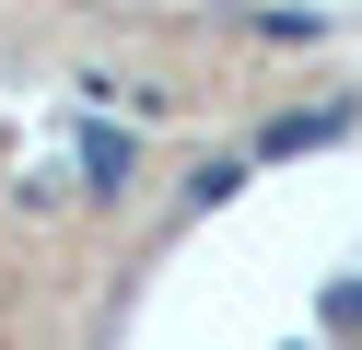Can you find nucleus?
<instances>
[{
    "instance_id": "1",
    "label": "nucleus",
    "mask_w": 362,
    "mask_h": 350,
    "mask_svg": "<svg viewBox=\"0 0 362 350\" xmlns=\"http://www.w3.org/2000/svg\"><path fill=\"white\" fill-rule=\"evenodd\" d=\"M129 163H141V152H129L117 129H94V140H82V187H94V199H117V187H129Z\"/></svg>"
}]
</instances>
